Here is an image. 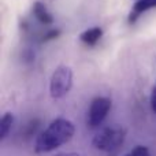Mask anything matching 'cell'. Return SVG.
<instances>
[{"mask_svg": "<svg viewBox=\"0 0 156 156\" xmlns=\"http://www.w3.org/2000/svg\"><path fill=\"white\" fill-rule=\"evenodd\" d=\"M33 14H34L36 19L44 25H49L54 22V16L52 14L47 10V7L41 2H36L33 5Z\"/></svg>", "mask_w": 156, "mask_h": 156, "instance_id": "8992f818", "label": "cell"}, {"mask_svg": "<svg viewBox=\"0 0 156 156\" xmlns=\"http://www.w3.org/2000/svg\"><path fill=\"white\" fill-rule=\"evenodd\" d=\"M126 129L121 125H108L100 127L99 132L92 138V145L94 149L101 152H114L126 140Z\"/></svg>", "mask_w": 156, "mask_h": 156, "instance_id": "7a4b0ae2", "label": "cell"}, {"mask_svg": "<svg viewBox=\"0 0 156 156\" xmlns=\"http://www.w3.org/2000/svg\"><path fill=\"white\" fill-rule=\"evenodd\" d=\"M55 156H82L78 152H62V154H56Z\"/></svg>", "mask_w": 156, "mask_h": 156, "instance_id": "8fae6325", "label": "cell"}, {"mask_svg": "<svg viewBox=\"0 0 156 156\" xmlns=\"http://www.w3.org/2000/svg\"><path fill=\"white\" fill-rule=\"evenodd\" d=\"M123 156H152V155H151V152H149V149L147 148V147L137 145V147H134L132 151H129L127 154H125Z\"/></svg>", "mask_w": 156, "mask_h": 156, "instance_id": "9c48e42d", "label": "cell"}, {"mask_svg": "<svg viewBox=\"0 0 156 156\" xmlns=\"http://www.w3.org/2000/svg\"><path fill=\"white\" fill-rule=\"evenodd\" d=\"M73 86V70L69 66H59L55 69L49 81V94L52 99H62Z\"/></svg>", "mask_w": 156, "mask_h": 156, "instance_id": "3957f363", "label": "cell"}, {"mask_svg": "<svg viewBox=\"0 0 156 156\" xmlns=\"http://www.w3.org/2000/svg\"><path fill=\"white\" fill-rule=\"evenodd\" d=\"M111 105L112 101L107 96H97L92 100L86 115V125L89 126V129H99L101 126L108 112L111 111Z\"/></svg>", "mask_w": 156, "mask_h": 156, "instance_id": "277c9868", "label": "cell"}, {"mask_svg": "<svg viewBox=\"0 0 156 156\" xmlns=\"http://www.w3.org/2000/svg\"><path fill=\"white\" fill-rule=\"evenodd\" d=\"M156 7V0H137L129 14V23H134L144 12Z\"/></svg>", "mask_w": 156, "mask_h": 156, "instance_id": "5b68a950", "label": "cell"}, {"mask_svg": "<svg viewBox=\"0 0 156 156\" xmlns=\"http://www.w3.org/2000/svg\"><path fill=\"white\" fill-rule=\"evenodd\" d=\"M14 125V115L11 112L3 114L2 119H0V141H4L7 136L10 134L11 127Z\"/></svg>", "mask_w": 156, "mask_h": 156, "instance_id": "ba28073f", "label": "cell"}, {"mask_svg": "<svg viewBox=\"0 0 156 156\" xmlns=\"http://www.w3.org/2000/svg\"><path fill=\"white\" fill-rule=\"evenodd\" d=\"M76 133V126L66 118H56L37 136L34 141V152L38 155L48 154L67 144Z\"/></svg>", "mask_w": 156, "mask_h": 156, "instance_id": "6da1fadb", "label": "cell"}, {"mask_svg": "<svg viewBox=\"0 0 156 156\" xmlns=\"http://www.w3.org/2000/svg\"><path fill=\"white\" fill-rule=\"evenodd\" d=\"M101 37H103V30L100 27H90V29L83 30L80 34V40L82 43H85L86 45H94Z\"/></svg>", "mask_w": 156, "mask_h": 156, "instance_id": "52a82bcc", "label": "cell"}, {"mask_svg": "<svg viewBox=\"0 0 156 156\" xmlns=\"http://www.w3.org/2000/svg\"><path fill=\"white\" fill-rule=\"evenodd\" d=\"M136 2H137V0H136Z\"/></svg>", "mask_w": 156, "mask_h": 156, "instance_id": "7c38bea8", "label": "cell"}, {"mask_svg": "<svg viewBox=\"0 0 156 156\" xmlns=\"http://www.w3.org/2000/svg\"><path fill=\"white\" fill-rule=\"evenodd\" d=\"M149 103H151V110L156 114V83L152 88V92H151V99H149Z\"/></svg>", "mask_w": 156, "mask_h": 156, "instance_id": "30bf717a", "label": "cell"}]
</instances>
